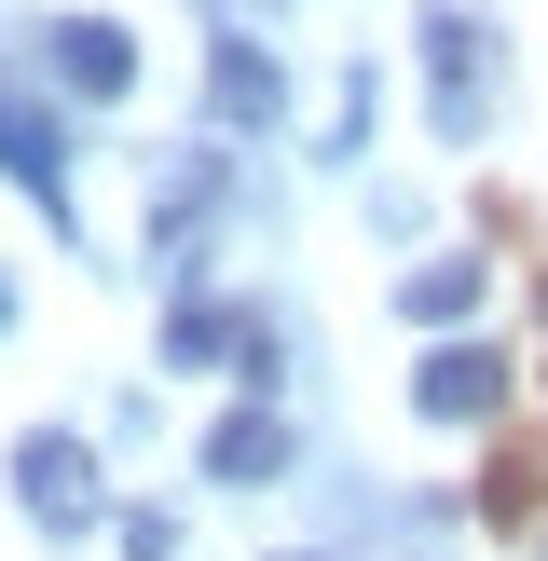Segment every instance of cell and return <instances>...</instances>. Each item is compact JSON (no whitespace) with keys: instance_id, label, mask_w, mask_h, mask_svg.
Here are the masks:
<instances>
[{"instance_id":"1","label":"cell","mask_w":548,"mask_h":561,"mask_svg":"<svg viewBox=\"0 0 548 561\" xmlns=\"http://www.w3.org/2000/svg\"><path fill=\"white\" fill-rule=\"evenodd\" d=\"M480 96H493V27L466 0H438L425 14V110H438V137H480Z\"/></svg>"},{"instance_id":"2","label":"cell","mask_w":548,"mask_h":561,"mask_svg":"<svg viewBox=\"0 0 548 561\" xmlns=\"http://www.w3.org/2000/svg\"><path fill=\"white\" fill-rule=\"evenodd\" d=\"M14 493H27V520H42V535H96V520H110L96 453H82V438H27V453H14Z\"/></svg>"},{"instance_id":"3","label":"cell","mask_w":548,"mask_h":561,"mask_svg":"<svg viewBox=\"0 0 548 561\" xmlns=\"http://www.w3.org/2000/svg\"><path fill=\"white\" fill-rule=\"evenodd\" d=\"M411 411H425V425H480V411H507V356H493V343H438L425 370H411Z\"/></svg>"},{"instance_id":"4","label":"cell","mask_w":548,"mask_h":561,"mask_svg":"<svg viewBox=\"0 0 548 561\" xmlns=\"http://www.w3.org/2000/svg\"><path fill=\"white\" fill-rule=\"evenodd\" d=\"M42 69L69 82V96H124V82H137V42H124L110 14H55V27H42Z\"/></svg>"},{"instance_id":"5","label":"cell","mask_w":548,"mask_h":561,"mask_svg":"<svg viewBox=\"0 0 548 561\" xmlns=\"http://www.w3.org/2000/svg\"><path fill=\"white\" fill-rule=\"evenodd\" d=\"M206 110H219V124H274V110H288V82H274V55L219 42V55H206Z\"/></svg>"},{"instance_id":"6","label":"cell","mask_w":548,"mask_h":561,"mask_svg":"<svg viewBox=\"0 0 548 561\" xmlns=\"http://www.w3.org/2000/svg\"><path fill=\"white\" fill-rule=\"evenodd\" d=\"M274 466H288V425L274 411H219L206 425V480H274Z\"/></svg>"},{"instance_id":"7","label":"cell","mask_w":548,"mask_h":561,"mask_svg":"<svg viewBox=\"0 0 548 561\" xmlns=\"http://www.w3.org/2000/svg\"><path fill=\"white\" fill-rule=\"evenodd\" d=\"M480 288H493L480 261H411V274H398V316H425V329H453V316H480Z\"/></svg>"},{"instance_id":"8","label":"cell","mask_w":548,"mask_h":561,"mask_svg":"<svg viewBox=\"0 0 548 561\" xmlns=\"http://www.w3.org/2000/svg\"><path fill=\"white\" fill-rule=\"evenodd\" d=\"M535 493H548V453H535V438H507V453L480 466V520H493V535H521V520H535Z\"/></svg>"},{"instance_id":"9","label":"cell","mask_w":548,"mask_h":561,"mask_svg":"<svg viewBox=\"0 0 548 561\" xmlns=\"http://www.w3.org/2000/svg\"><path fill=\"white\" fill-rule=\"evenodd\" d=\"M55 151H69V137H55L42 110H14V96H0V179H27V192L55 206Z\"/></svg>"},{"instance_id":"10","label":"cell","mask_w":548,"mask_h":561,"mask_svg":"<svg viewBox=\"0 0 548 561\" xmlns=\"http://www.w3.org/2000/svg\"><path fill=\"white\" fill-rule=\"evenodd\" d=\"M0 316H14V288H0Z\"/></svg>"}]
</instances>
